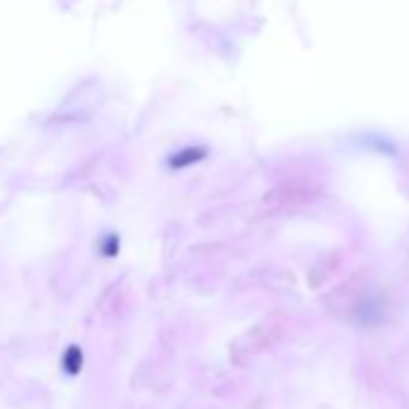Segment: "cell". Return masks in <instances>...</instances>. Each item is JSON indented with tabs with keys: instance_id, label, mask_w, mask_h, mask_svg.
I'll return each instance as SVG.
<instances>
[{
	"instance_id": "obj_1",
	"label": "cell",
	"mask_w": 409,
	"mask_h": 409,
	"mask_svg": "<svg viewBox=\"0 0 409 409\" xmlns=\"http://www.w3.org/2000/svg\"><path fill=\"white\" fill-rule=\"evenodd\" d=\"M82 366V351H77L75 347L68 351V356H65V371L68 373H77Z\"/></svg>"
}]
</instances>
